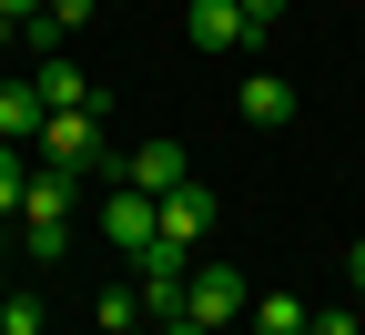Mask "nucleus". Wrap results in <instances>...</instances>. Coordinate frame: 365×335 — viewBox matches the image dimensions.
<instances>
[{"instance_id": "423d86ee", "label": "nucleus", "mask_w": 365, "mask_h": 335, "mask_svg": "<svg viewBox=\"0 0 365 335\" xmlns=\"http://www.w3.org/2000/svg\"><path fill=\"white\" fill-rule=\"evenodd\" d=\"M213 224H223V204H213V183H173V194H163V244H173L182 264H193V254L213 244Z\"/></svg>"}, {"instance_id": "412c9836", "label": "nucleus", "mask_w": 365, "mask_h": 335, "mask_svg": "<svg viewBox=\"0 0 365 335\" xmlns=\"http://www.w3.org/2000/svg\"><path fill=\"white\" fill-rule=\"evenodd\" d=\"M11 41H21V21H11V11H0V61H11Z\"/></svg>"}, {"instance_id": "39448f33", "label": "nucleus", "mask_w": 365, "mask_h": 335, "mask_svg": "<svg viewBox=\"0 0 365 335\" xmlns=\"http://www.w3.org/2000/svg\"><path fill=\"white\" fill-rule=\"evenodd\" d=\"M112 183H132V194H173V183H193V153H182L173 132L132 142V153H112Z\"/></svg>"}, {"instance_id": "f8f14e48", "label": "nucleus", "mask_w": 365, "mask_h": 335, "mask_svg": "<svg viewBox=\"0 0 365 335\" xmlns=\"http://www.w3.org/2000/svg\"><path fill=\"white\" fill-rule=\"evenodd\" d=\"M31 173H41V153H31V142H0V224H21V194H31Z\"/></svg>"}, {"instance_id": "20e7f679", "label": "nucleus", "mask_w": 365, "mask_h": 335, "mask_svg": "<svg viewBox=\"0 0 365 335\" xmlns=\"http://www.w3.org/2000/svg\"><path fill=\"white\" fill-rule=\"evenodd\" d=\"M182 315L223 335V325H244V315H254V284L223 264V254H193V274H182Z\"/></svg>"}, {"instance_id": "0eeeda50", "label": "nucleus", "mask_w": 365, "mask_h": 335, "mask_svg": "<svg viewBox=\"0 0 365 335\" xmlns=\"http://www.w3.org/2000/svg\"><path fill=\"white\" fill-rule=\"evenodd\" d=\"M182 41L223 61V51H254L264 31H254V11H244V0H193V11H182Z\"/></svg>"}, {"instance_id": "a211bd4d", "label": "nucleus", "mask_w": 365, "mask_h": 335, "mask_svg": "<svg viewBox=\"0 0 365 335\" xmlns=\"http://www.w3.org/2000/svg\"><path fill=\"white\" fill-rule=\"evenodd\" d=\"M244 11H254V31H274V21H284V0H244Z\"/></svg>"}, {"instance_id": "4468645a", "label": "nucleus", "mask_w": 365, "mask_h": 335, "mask_svg": "<svg viewBox=\"0 0 365 335\" xmlns=\"http://www.w3.org/2000/svg\"><path fill=\"white\" fill-rule=\"evenodd\" d=\"M81 21H91V0H51V11H41V21H31L21 41H31V51H61V41H71Z\"/></svg>"}, {"instance_id": "f03ea898", "label": "nucleus", "mask_w": 365, "mask_h": 335, "mask_svg": "<svg viewBox=\"0 0 365 335\" xmlns=\"http://www.w3.org/2000/svg\"><path fill=\"white\" fill-rule=\"evenodd\" d=\"M91 224H102V244H112V254H132V264H182V254L163 244V194H132V183H112Z\"/></svg>"}, {"instance_id": "1a4fd4ad", "label": "nucleus", "mask_w": 365, "mask_h": 335, "mask_svg": "<svg viewBox=\"0 0 365 335\" xmlns=\"http://www.w3.org/2000/svg\"><path fill=\"white\" fill-rule=\"evenodd\" d=\"M31 81H41V102H51V112H81V102H112V91L91 81V71H81L71 51H41V61H31Z\"/></svg>"}, {"instance_id": "2eb2a0df", "label": "nucleus", "mask_w": 365, "mask_h": 335, "mask_svg": "<svg viewBox=\"0 0 365 335\" xmlns=\"http://www.w3.org/2000/svg\"><path fill=\"white\" fill-rule=\"evenodd\" d=\"M91 325H112V335H132V325H143V284H102V305H91Z\"/></svg>"}, {"instance_id": "7ed1b4c3", "label": "nucleus", "mask_w": 365, "mask_h": 335, "mask_svg": "<svg viewBox=\"0 0 365 335\" xmlns=\"http://www.w3.org/2000/svg\"><path fill=\"white\" fill-rule=\"evenodd\" d=\"M41 163H61V173H112V102H81V112H51L31 142Z\"/></svg>"}, {"instance_id": "9d476101", "label": "nucleus", "mask_w": 365, "mask_h": 335, "mask_svg": "<svg viewBox=\"0 0 365 335\" xmlns=\"http://www.w3.org/2000/svg\"><path fill=\"white\" fill-rule=\"evenodd\" d=\"M51 102H41V81H0V142H41Z\"/></svg>"}, {"instance_id": "dca6fc26", "label": "nucleus", "mask_w": 365, "mask_h": 335, "mask_svg": "<svg viewBox=\"0 0 365 335\" xmlns=\"http://www.w3.org/2000/svg\"><path fill=\"white\" fill-rule=\"evenodd\" d=\"M304 335H365V315H355V305H325V315L304 325Z\"/></svg>"}, {"instance_id": "f3484780", "label": "nucleus", "mask_w": 365, "mask_h": 335, "mask_svg": "<svg viewBox=\"0 0 365 335\" xmlns=\"http://www.w3.org/2000/svg\"><path fill=\"white\" fill-rule=\"evenodd\" d=\"M0 11H11V21H21V31H31V21H41V11H51V0H0Z\"/></svg>"}, {"instance_id": "9b49d317", "label": "nucleus", "mask_w": 365, "mask_h": 335, "mask_svg": "<svg viewBox=\"0 0 365 335\" xmlns=\"http://www.w3.org/2000/svg\"><path fill=\"white\" fill-rule=\"evenodd\" d=\"M182 274H193V264H132V284H143V315H153V325L182 315Z\"/></svg>"}, {"instance_id": "4be33fe9", "label": "nucleus", "mask_w": 365, "mask_h": 335, "mask_svg": "<svg viewBox=\"0 0 365 335\" xmlns=\"http://www.w3.org/2000/svg\"><path fill=\"white\" fill-rule=\"evenodd\" d=\"M91 335H112V325H91Z\"/></svg>"}, {"instance_id": "ddd939ff", "label": "nucleus", "mask_w": 365, "mask_h": 335, "mask_svg": "<svg viewBox=\"0 0 365 335\" xmlns=\"http://www.w3.org/2000/svg\"><path fill=\"white\" fill-rule=\"evenodd\" d=\"M314 315H304V295H254V315H244V335H304Z\"/></svg>"}, {"instance_id": "6e6552de", "label": "nucleus", "mask_w": 365, "mask_h": 335, "mask_svg": "<svg viewBox=\"0 0 365 335\" xmlns=\"http://www.w3.org/2000/svg\"><path fill=\"white\" fill-rule=\"evenodd\" d=\"M234 112H244L254 132H284V122H294V81L274 71V61H254V71L234 81Z\"/></svg>"}, {"instance_id": "aec40b11", "label": "nucleus", "mask_w": 365, "mask_h": 335, "mask_svg": "<svg viewBox=\"0 0 365 335\" xmlns=\"http://www.w3.org/2000/svg\"><path fill=\"white\" fill-rule=\"evenodd\" d=\"M345 274H355V295H365V244H345Z\"/></svg>"}, {"instance_id": "f257e3e1", "label": "nucleus", "mask_w": 365, "mask_h": 335, "mask_svg": "<svg viewBox=\"0 0 365 335\" xmlns=\"http://www.w3.org/2000/svg\"><path fill=\"white\" fill-rule=\"evenodd\" d=\"M71 214H81V173L41 163L31 194H21V254H31V264H61V254H71Z\"/></svg>"}, {"instance_id": "6ab92c4d", "label": "nucleus", "mask_w": 365, "mask_h": 335, "mask_svg": "<svg viewBox=\"0 0 365 335\" xmlns=\"http://www.w3.org/2000/svg\"><path fill=\"white\" fill-rule=\"evenodd\" d=\"M153 335H213V325H193V315H163V325H153Z\"/></svg>"}]
</instances>
